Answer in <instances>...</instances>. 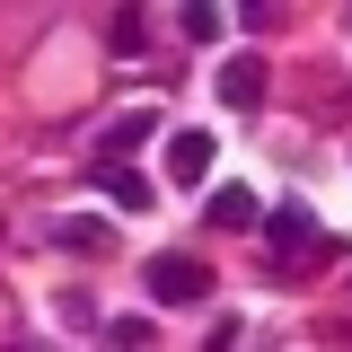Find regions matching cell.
I'll list each match as a JSON object with an SVG mask.
<instances>
[{"label":"cell","mask_w":352,"mask_h":352,"mask_svg":"<svg viewBox=\"0 0 352 352\" xmlns=\"http://www.w3.org/2000/svg\"><path fill=\"white\" fill-rule=\"evenodd\" d=\"M141 282H150V300H159V308H194L203 291H212V264H203V256H150Z\"/></svg>","instance_id":"6da1fadb"},{"label":"cell","mask_w":352,"mask_h":352,"mask_svg":"<svg viewBox=\"0 0 352 352\" xmlns=\"http://www.w3.org/2000/svg\"><path fill=\"white\" fill-rule=\"evenodd\" d=\"M220 106H238V115L264 106V53H229L220 62Z\"/></svg>","instance_id":"7a4b0ae2"},{"label":"cell","mask_w":352,"mask_h":352,"mask_svg":"<svg viewBox=\"0 0 352 352\" xmlns=\"http://www.w3.org/2000/svg\"><path fill=\"white\" fill-rule=\"evenodd\" d=\"M97 185H106V203H115V212H150V203H159V185L132 168V159H106V168H97Z\"/></svg>","instance_id":"3957f363"},{"label":"cell","mask_w":352,"mask_h":352,"mask_svg":"<svg viewBox=\"0 0 352 352\" xmlns=\"http://www.w3.org/2000/svg\"><path fill=\"white\" fill-rule=\"evenodd\" d=\"M264 238H273V256H291V247L317 238V212H308V203H273V212H264Z\"/></svg>","instance_id":"277c9868"},{"label":"cell","mask_w":352,"mask_h":352,"mask_svg":"<svg viewBox=\"0 0 352 352\" xmlns=\"http://www.w3.org/2000/svg\"><path fill=\"white\" fill-rule=\"evenodd\" d=\"M168 176H176V185L212 176V132H168Z\"/></svg>","instance_id":"5b68a950"},{"label":"cell","mask_w":352,"mask_h":352,"mask_svg":"<svg viewBox=\"0 0 352 352\" xmlns=\"http://www.w3.org/2000/svg\"><path fill=\"white\" fill-rule=\"evenodd\" d=\"M150 132H159V115H150V106H132V115H115V124H106V159H132V150H141Z\"/></svg>","instance_id":"8992f818"},{"label":"cell","mask_w":352,"mask_h":352,"mask_svg":"<svg viewBox=\"0 0 352 352\" xmlns=\"http://www.w3.org/2000/svg\"><path fill=\"white\" fill-rule=\"evenodd\" d=\"M176 27H185L194 44H220V36H229V9H220V0H185V9H176Z\"/></svg>","instance_id":"52a82bcc"},{"label":"cell","mask_w":352,"mask_h":352,"mask_svg":"<svg viewBox=\"0 0 352 352\" xmlns=\"http://www.w3.org/2000/svg\"><path fill=\"white\" fill-rule=\"evenodd\" d=\"M256 194H247V185H220V194H212V229H256Z\"/></svg>","instance_id":"ba28073f"},{"label":"cell","mask_w":352,"mask_h":352,"mask_svg":"<svg viewBox=\"0 0 352 352\" xmlns=\"http://www.w3.org/2000/svg\"><path fill=\"white\" fill-rule=\"evenodd\" d=\"M106 36H115V44H106V53H141V44H150V9H141V0H124Z\"/></svg>","instance_id":"9c48e42d"},{"label":"cell","mask_w":352,"mask_h":352,"mask_svg":"<svg viewBox=\"0 0 352 352\" xmlns=\"http://www.w3.org/2000/svg\"><path fill=\"white\" fill-rule=\"evenodd\" d=\"M62 247H80V256H106V247H115V229H106V220H62Z\"/></svg>","instance_id":"30bf717a"},{"label":"cell","mask_w":352,"mask_h":352,"mask_svg":"<svg viewBox=\"0 0 352 352\" xmlns=\"http://www.w3.org/2000/svg\"><path fill=\"white\" fill-rule=\"evenodd\" d=\"M238 18L247 27H273V0H238Z\"/></svg>","instance_id":"8fae6325"},{"label":"cell","mask_w":352,"mask_h":352,"mask_svg":"<svg viewBox=\"0 0 352 352\" xmlns=\"http://www.w3.org/2000/svg\"><path fill=\"white\" fill-rule=\"evenodd\" d=\"M344 27H352V9H344Z\"/></svg>","instance_id":"7c38bea8"}]
</instances>
